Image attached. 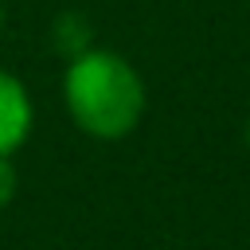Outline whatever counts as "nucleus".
Segmentation results:
<instances>
[{"label": "nucleus", "instance_id": "obj_3", "mask_svg": "<svg viewBox=\"0 0 250 250\" xmlns=\"http://www.w3.org/2000/svg\"><path fill=\"white\" fill-rule=\"evenodd\" d=\"M12 191H16V172L8 168V156H0V207L8 203Z\"/></svg>", "mask_w": 250, "mask_h": 250}, {"label": "nucleus", "instance_id": "obj_2", "mask_svg": "<svg viewBox=\"0 0 250 250\" xmlns=\"http://www.w3.org/2000/svg\"><path fill=\"white\" fill-rule=\"evenodd\" d=\"M31 129V102H27V90L0 70V156H8L12 148L23 145Z\"/></svg>", "mask_w": 250, "mask_h": 250}, {"label": "nucleus", "instance_id": "obj_4", "mask_svg": "<svg viewBox=\"0 0 250 250\" xmlns=\"http://www.w3.org/2000/svg\"><path fill=\"white\" fill-rule=\"evenodd\" d=\"M246 137H250V125H246Z\"/></svg>", "mask_w": 250, "mask_h": 250}, {"label": "nucleus", "instance_id": "obj_1", "mask_svg": "<svg viewBox=\"0 0 250 250\" xmlns=\"http://www.w3.org/2000/svg\"><path fill=\"white\" fill-rule=\"evenodd\" d=\"M66 109L94 137H125L145 109L137 70L109 51H78L66 70Z\"/></svg>", "mask_w": 250, "mask_h": 250}]
</instances>
